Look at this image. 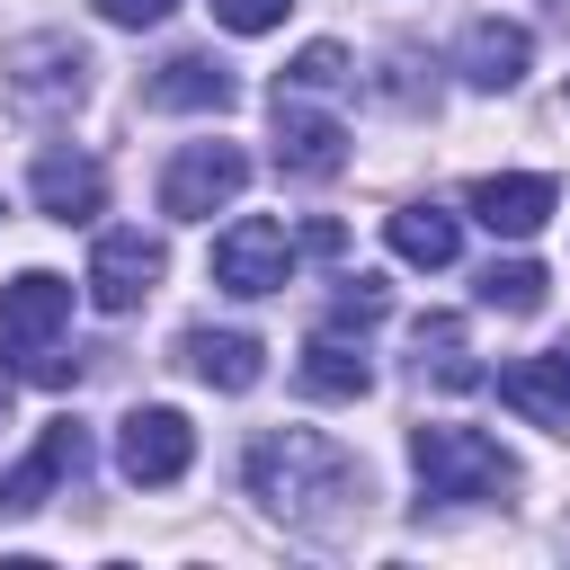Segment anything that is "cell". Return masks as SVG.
Segmentation results:
<instances>
[{
	"instance_id": "cell-2",
	"label": "cell",
	"mask_w": 570,
	"mask_h": 570,
	"mask_svg": "<svg viewBox=\"0 0 570 570\" xmlns=\"http://www.w3.org/2000/svg\"><path fill=\"white\" fill-rule=\"evenodd\" d=\"M62 330H71V276L53 267H27L0 285V365L27 374V383H71L80 356H62Z\"/></svg>"
},
{
	"instance_id": "cell-22",
	"label": "cell",
	"mask_w": 570,
	"mask_h": 570,
	"mask_svg": "<svg viewBox=\"0 0 570 570\" xmlns=\"http://www.w3.org/2000/svg\"><path fill=\"white\" fill-rule=\"evenodd\" d=\"M347 80H356V71H347V53H338V45H303V53L285 62V80H276V89H347Z\"/></svg>"
},
{
	"instance_id": "cell-9",
	"label": "cell",
	"mask_w": 570,
	"mask_h": 570,
	"mask_svg": "<svg viewBox=\"0 0 570 570\" xmlns=\"http://www.w3.org/2000/svg\"><path fill=\"white\" fill-rule=\"evenodd\" d=\"M276 169H294V178H338L347 169V125L303 107V89H276Z\"/></svg>"
},
{
	"instance_id": "cell-24",
	"label": "cell",
	"mask_w": 570,
	"mask_h": 570,
	"mask_svg": "<svg viewBox=\"0 0 570 570\" xmlns=\"http://www.w3.org/2000/svg\"><path fill=\"white\" fill-rule=\"evenodd\" d=\"M169 9H178V0H98V18H107V27H160Z\"/></svg>"
},
{
	"instance_id": "cell-3",
	"label": "cell",
	"mask_w": 570,
	"mask_h": 570,
	"mask_svg": "<svg viewBox=\"0 0 570 570\" xmlns=\"http://www.w3.org/2000/svg\"><path fill=\"white\" fill-rule=\"evenodd\" d=\"M410 463H419V490L428 499H499V490H517V463L481 428L428 419V428H410Z\"/></svg>"
},
{
	"instance_id": "cell-26",
	"label": "cell",
	"mask_w": 570,
	"mask_h": 570,
	"mask_svg": "<svg viewBox=\"0 0 570 570\" xmlns=\"http://www.w3.org/2000/svg\"><path fill=\"white\" fill-rule=\"evenodd\" d=\"M0 419H9V383H0Z\"/></svg>"
},
{
	"instance_id": "cell-13",
	"label": "cell",
	"mask_w": 570,
	"mask_h": 570,
	"mask_svg": "<svg viewBox=\"0 0 570 570\" xmlns=\"http://www.w3.org/2000/svg\"><path fill=\"white\" fill-rule=\"evenodd\" d=\"M499 401H508V410H525L534 428L570 436V374H561L552 356H517V365H499Z\"/></svg>"
},
{
	"instance_id": "cell-11",
	"label": "cell",
	"mask_w": 570,
	"mask_h": 570,
	"mask_svg": "<svg viewBox=\"0 0 570 570\" xmlns=\"http://www.w3.org/2000/svg\"><path fill=\"white\" fill-rule=\"evenodd\" d=\"M27 187H36V214H53V223H89L107 205V169L89 151H45Z\"/></svg>"
},
{
	"instance_id": "cell-19",
	"label": "cell",
	"mask_w": 570,
	"mask_h": 570,
	"mask_svg": "<svg viewBox=\"0 0 570 570\" xmlns=\"http://www.w3.org/2000/svg\"><path fill=\"white\" fill-rule=\"evenodd\" d=\"M419 374H436V383H481V365H472V347H463V321L454 312H436V321H419Z\"/></svg>"
},
{
	"instance_id": "cell-10",
	"label": "cell",
	"mask_w": 570,
	"mask_h": 570,
	"mask_svg": "<svg viewBox=\"0 0 570 570\" xmlns=\"http://www.w3.org/2000/svg\"><path fill=\"white\" fill-rule=\"evenodd\" d=\"M472 223L481 232H499V240H534L543 223H552V205H561V187L552 178H534V169H508V178H472Z\"/></svg>"
},
{
	"instance_id": "cell-5",
	"label": "cell",
	"mask_w": 570,
	"mask_h": 570,
	"mask_svg": "<svg viewBox=\"0 0 570 570\" xmlns=\"http://www.w3.org/2000/svg\"><path fill=\"white\" fill-rule=\"evenodd\" d=\"M294 276V232L276 214H240L223 240H214V285L223 294H276Z\"/></svg>"
},
{
	"instance_id": "cell-17",
	"label": "cell",
	"mask_w": 570,
	"mask_h": 570,
	"mask_svg": "<svg viewBox=\"0 0 570 570\" xmlns=\"http://www.w3.org/2000/svg\"><path fill=\"white\" fill-rule=\"evenodd\" d=\"M303 392H321V401H365V392H374L365 347H347L338 330H312V347H303Z\"/></svg>"
},
{
	"instance_id": "cell-20",
	"label": "cell",
	"mask_w": 570,
	"mask_h": 570,
	"mask_svg": "<svg viewBox=\"0 0 570 570\" xmlns=\"http://www.w3.org/2000/svg\"><path fill=\"white\" fill-rule=\"evenodd\" d=\"M543 285H552V276H543L534 258H490V267H481V303H490V312H534Z\"/></svg>"
},
{
	"instance_id": "cell-16",
	"label": "cell",
	"mask_w": 570,
	"mask_h": 570,
	"mask_svg": "<svg viewBox=\"0 0 570 570\" xmlns=\"http://www.w3.org/2000/svg\"><path fill=\"white\" fill-rule=\"evenodd\" d=\"M142 98H151V107H232L240 89H232V71H223L214 53H169Z\"/></svg>"
},
{
	"instance_id": "cell-21",
	"label": "cell",
	"mask_w": 570,
	"mask_h": 570,
	"mask_svg": "<svg viewBox=\"0 0 570 570\" xmlns=\"http://www.w3.org/2000/svg\"><path fill=\"white\" fill-rule=\"evenodd\" d=\"M383 312H392V285H383V276H347L338 303H330V330H374Z\"/></svg>"
},
{
	"instance_id": "cell-18",
	"label": "cell",
	"mask_w": 570,
	"mask_h": 570,
	"mask_svg": "<svg viewBox=\"0 0 570 570\" xmlns=\"http://www.w3.org/2000/svg\"><path fill=\"white\" fill-rule=\"evenodd\" d=\"M383 240H392V258H410V267H454L463 223H454V214H436V205H401V214L383 223Z\"/></svg>"
},
{
	"instance_id": "cell-4",
	"label": "cell",
	"mask_w": 570,
	"mask_h": 570,
	"mask_svg": "<svg viewBox=\"0 0 570 570\" xmlns=\"http://www.w3.org/2000/svg\"><path fill=\"white\" fill-rule=\"evenodd\" d=\"M240 187H249V151H240V142H187V151L160 169V214L205 223V214L232 205Z\"/></svg>"
},
{
	"instance_id": "cell-8",
	"label": "cell",
	"mask_w": 570,
	"mask_h": 570,
	"mask_svg": "<svg viewBox=\"0 0 570 570\" xmlns=\"http://www.w3.org/2000/svg\"><path fill=\"white\" fill-rule=\"evenodd\" d=\"M80 463H89V428H80V419H45L36 454H27L18 472H0V517H27V508H45V490L80 481Z\"/></svg>"
},
{
	"instance_id": "cell-14",
	"label": "cell",
	"mask_w": 570,
	"mask_h": 570,
	"mask_svg": "<svg viewBox=\"0 0 570 570\" xmlns=\"http://www.w3.org/2000/svg\"><path fill=\"white\" fill-rule=\"evenodd\" d=\"M525 62H534L525 27H499V18H472V27H463V80H472V89H517Z\"/></svg>"
},
{
	"instance_id": "cell-23",
	"label": "cell",
	"mask_w": 570,
	"mask_h": 570,
	"mask_svg": "<svg viewBox=\"0 0 570 570\" xmlns=\"http://www.w3.org/2000/svg\"><path fill=\"white\" fill-rule=\"evenodd\" d=\"M285 9H294V0H214V18H223L232 36H267Z\"/></svg>"
},
{
	"instance_id": "cell-25",
	"label": "cell",
	"mask_w": 570,
	"mask_h": 570,
	"mask_svg": "<svg viewBox=\"0 0 570 570\" xmlns=\"http://www.w3.org/2000/svg\"><path fill=\"white\" fill-rule=\"evenodd\" d=\"M543 356H552V365H561V374H570V338H552V347H543Z\"/></svg>"
},
{
	"instance_id": "cell-6",
	"label": "cell",
	"mask_w": 570,
	"mask_h": 570,
	"mask_svg": "<svg viewBox=\"0 0 570 570\" xmlns=\"http://www.w3.org/2000/svg\"><path fill=\"white\" fill-rule=\"evenodd\" d=\"M196 463V428L178 419V410H125V428H116V472L134 481V490H169L178 472Z\"/></svg>"
},
{
	"instance_id": "cell-15",
	"label": "cell",
	"mask_w": 570,
	"mask_h": 570,
	"mask_svg": "<svg viewBox=\"0 0 570 570\" xmlns=\"http://www.w3.org/2000/svg\"><path fill=\"white\" fill-rule=\"evenodd\" d=\"M9 71H18L27 98H80L89 53H80L71 36H27V45H9Z\"/></svg>"
},
{
	"instance_id": "cell-7",
	"label": "cell",
	"mask_w": 570,
	"mask_h": 570,
	"mask_svg": "<svg viewBox=\"0 0 570 570\" xmlns=\"http://www.w3.org/2000/svg\"><path fill=\"white\" fill-rule=\"evenodd\" d=\"M160 267H169V258H160V240H151V232H98V249H89V276H80V285H89V303H98V312H134V303L160 285Z\"/></svg>"
},
{
	"instance_id": "cell-1",
	"label": "cell",
	"mask_w": 570,
	"mask_h": 570,
	"mask_svg": "<svg viewBox=\"0 0 570 570\" xmlns=\"http://www.w3.org/2000/svg\"><path fill=\"white\" fill-rule=\"evenodd\" d=\"M249 490L294 525V534H338L365 508V472L321 436V428H267L249 445Z\"/></svg>"
},
{
	"instance_id": "cell-12",
	"label": "cell",
	"mask_w": 570,
	"mask_h": 570,
	"mask_svg": "<svg viewBox=\"0 0 570 570\" xmlns=\"http://www.w3.org/2000/svg\"><path fill=\"white\" fill-rule=\"evenodd\" d=\"M178 365H187L196 383H214V392H249V383L267 374V347H258L249 330H187V338H178Z\"/></svg>"
}]
</instances>
